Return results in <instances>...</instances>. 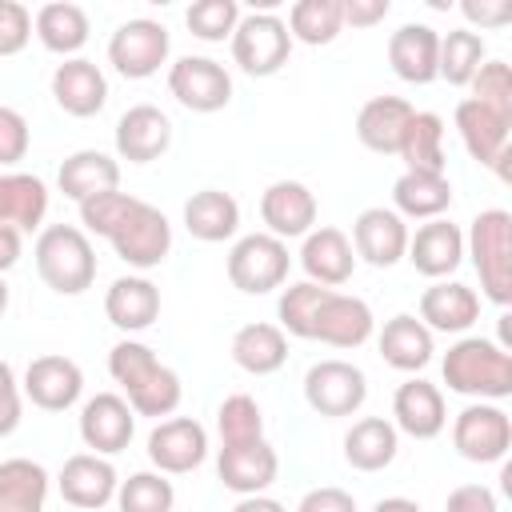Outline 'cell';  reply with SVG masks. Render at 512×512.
I'll use <instances>...</instances> for the list:
<instances>
[{
  "label": "cell",
  "mask_w": 512,
  "mask_h": 512,
  "mask_svg": "<svg viewBox=\"0 0 512 512\" xmlns=\"http://www.w3.org/2000/svg\"><path fill=\"white\" fill-rule=\"evenodd\" d=\"M396 156L408 164L404 172H436V176H444V120L436 112H412Z\"/></svg>",
  "instance_id": "74e56055"
},
{
  "label": "cell",
  "mask_w": 512,
  "mask_h": 512,
  "mask_svg": "<svg viewBox=\"0 0 512 512\" xmlns=\"http://www.w3.org/2000/svg\"><path fill=\"white\" fill-rule=\"evenodd\" d=\"M444 512H500V508H496L492 488H484V484H460V488L448 492Z\"/></svg>",
  "instance_id": "f5cc1de1"
},
{
  "label": "cell",
  "mask_w": 512,
  "mask_h": 512,
  "mask_svg": "<svg viewBox=\"0 0 512 512\" xmlns=\"http://www.w3.org/2000/svg\"><path fill=\"white\" fill-rule=\"evenodd\" d=\"M216 472H220V484L236 496H256L264 492L276 472H280V456L268 440H248V444H220V456H216Z\"/></svg>",
  "instance_id": "2e32d148"
},
{
  "label": "cell",
  "mask_w": 512,
  "mask_h": 512,
  "mask_svg": "<svg viewBox=\"0 0 512 512\" xmlns=\"http://www.w3.org/2000/svg\"><path fill=\"white\" fill-rule=\"evenodd\" d=\"M228 40H232V60L248 76H276L288 64V52H292L288 24L276 12H248V16H240V24L232 28Z\"/></svg>",
  "instance_id": "5b68a950"
},
{
  "label": "cell",
  "mask_w": 512,
  "mask_h": 512,
  "mask_svg": "<svg viewBox=\"0 0 512 512\" xmlns=\"http://www.w3.org/2000/svg\"><path fill=\"white\" fill-rule=\"evenodd\" d=\"M304 400L328 420L352 416L368 400V376L348 360H316L304 372Z\"/></svg>",
  "instance_id": "ba28073f"
},
{
  "label": "cell",
  "mask_w": 512,
  "mask_h": 512,
  "mask_svg": "<svg viewBox=\"0 0 512 512\" xmlns=\"http://www.w3.org/2000/svg\"><path fill=\"white\" fill-rule=\"evenodd\" d=\"M136 204H140V200H136V196H128V192H120V188L100 192V196H92V200H84V204H80V224H84V232L112 240V236H116V228L128 220V212H132Z\"/></svg>",
  "instance_id": "f6af8a7d"
},
{
  "label": "cell",
  "mask_w": 512,
  "mask_h": 512,
  "mask_svg": "<svg viewBox=\"0 0 512 512\" xmlns=\"http://www.w3.org/2000/svg\"><path fill=\"white\" fill-rule=\"evenodd\" d=\"M288 36L300 44H332L344 28V12L340 0H296L288 12Z\"/></svg>",
  "instance_id": "ab89813d"
},
{
  "label": "cell",
  "mask_w": 512,
  "mask_h": 512,
  "mask_svg": "<svg viewBox=\"0 0 512 512\" xmlns=\"http://www.w3.org/2000/svg\"><path fill=\"white\" fill-rule=\"evenodd\" d=\"M300 264H304L312 284L336 288V284H344L356 272V252H352V240L340 228H312L304 236Z\"/></svg>",
  "instance_id": "4316f807"
},
{
  "label": "cell",
  "mask_w": 512,
  "mask_h": 512,
  "mask_svg": "<svg viewBox=\"0 0 512 512\" xmlns=\"http://www.w3.org/2000/svg\"><path fill=\"white\" fill-rule=\"evenodd\" d=\"M372 328H376L372 308L360 296H344V292L328 288L316 308V320H312V340L332 344V348H360L372 336Z\"/></svg>",
  "instance_id": "e0dca14e"
},
{
  "label": "cell",
  "mask_w": 512,
  "mask_h": 512,
  "mask_svg": "<svg viewBox=\"0 0 512 512\" xmlns=\"http://www.w3.org/2000/svg\"><path fill=\"white\" fill-rule=\"evenodd\" d=\"M444 384L460 396L504 400L512 396V356L504 344L484 336H460L440 360Z\"/></svg>",
  "instance_id": "7a4b0ae2"
},
{
  "label": "cell",
  "mask_w": 512,
  "mask_h": 512,
  "mask_svg": "<svg viewBox=\"0 0 512 512\" xmlns=\"http://www.w3.org/2000/svg\"><path fill=\"white\" fill-rule=\"evenodd\" d=\"M108 372L112 380L128 392V404L136 416H172L184 388H180V376L156 360V352L140 340H120L112 352H108Z\"/></svg>",
  "instance_id": "6da1fadb"
},
{
  "label": "cell",
  "mask_w": 512,
  "mask_h": 512,
  "mask_svg": "<svg viewBox=\"0 0 512 512\" xmlns=\"http://www.w3.org/2000/svg\"><path fill=\"white\" fill-rule=\"evenodd\" d=\"M484 36L472 28H452L448 36H440V56H436V76H444L448 84L464 88L476 68L484 64Z\"/></svg>",
  "instance_id": "60d3db41"
},
{
  "label": "cell",
  "mask_w": 512,
  "mask_h": 512,
  "mask_svg": "<svg viewBox=\"0 0 512 512\" xmlns=\"http://www.w3.org/2000/svg\"><path fill=\"white\" fill-rule=\"evenodd\" d=\"M464 256H472L480 292L504 308L512 300V216L504 208H484L468 228Z\"/></svg>",
  "instance_id": "277c9868"
},
{
  "label": "cell",
  "mask_w": 512,
  "mask_h": 512,
  "mask_svg": "<svg viewBox=\"0 0 512 512\" xmlns=\"http://www.w3.org/2000/svg\"><path fill=\"white\" fill-rule=\"evenodd\" d=\"M168 28L160 20H148V16H136V20H124L112 40H108V64L128 76V80H148L160 72V64L168 60Z\"/></svg>",
  "instance_id": "52a82bcc"
},
{
  "label": "cell",
  "mask_w": 512,
  "mask_h": 512,
  "mask_svg": "<svg viewBox=\"0 0 512 512\" xmlns=\"http://www.w3.org/2000/svg\"><path fill=\"white\" fill-rule=\"evenodd\" d=\"M112 248H116V256H120L128 268L148 272V268L164 264V256L172 252V224H168V216H164L160 208H152V204L140 200V204L128 212V220L116 228Z\"/></svg>",
  "instance_id": "8fae6325"
},
{
  "label": "cell",
  "mask_w": 512,
  "mask_h": 512,
  "mask_svg": "<svg viewBox=\"0 0 512 512\" xmlns=\"http://www.w3.org/2000/svg\"><path fill=\"white\" fill-rule=\"evenodd\" d=\"M168 92L188 112H220L232 100V76L212 56H180L168 68Z\"/></svg>",
  "instance_id": "7c38bea8"
},
{
  "label": "cell",
  "mask_w": 512,
  "mask_h": 512,
  "mask_svg": "<svg viewBox=\"0 0 512 512\" xmlns=\"http://www.w3.org/2000/svg\"><path fill=\"white\" fill-rule=\"evenodd\" d=\"M408 264L428 276V280H444L460 268L464 260V232L448 220H428L416 228V236H408Z\"/></svg>",
  "instance_id": "7402d4cb"
},
{
  "label": "cell",
  "mask_w": 512,
  "mask_h": 512,
  "mask_svg": "<svg viewBox=\"0 0 512 512\" xmlns=\"http://www.w3.org/2000/svg\"><path fill=\"white\" fill-rule=\"evenodd\" d=\"M84 392V372L68 356H36L24 368V396L44 408V412H64L80 400Z\"/></svg>",
  "instance_id": "d6986e66"
},
{
  "label": "cell",
  "mask_w": 512,
  "mask_h": 512,
  "mask_svg": "<svg viewBox=\"0 0 512 512\" xmlns=\"http://www.w3.org/2000/svg\"><path fill=\"white\" fill-rule=\"evenodd\" d=\"M328 288L312 284V280H300V284H288L276 300V316H280V332L288 336H300V340H312V320H316V308L324 300Z\"/></svg>",
  "instance_id": "7bdbcfd3"
},
{
  "label": "cell",
  "mask_w": 512,
  "mask_h": 512,
  "mask_svg": "<svg viewBox=\"0 0 512 512\" xmlns=\"http://www.w3.org/2000/svg\"><path fill=\"white\" fill-rule=\"evenodd\" d=\"M392 212L412 216V220H440V212L452 204V184L448 176L436 172H404L392 184Z\"/></svg>",
  "instance_id": "d590c367"
},
{
  "label": "cell",
  "mask_w": 512,
  "mask_h": 512,
  "mask_svg": "<svg viewBox=\"0 0 512 512\" xmlns=\"http://www.w3.org/2000/svg\"><path fill=\"white\" fill-rule=\"evenodd\" d=\"M480 320V296L460 280H436L420 296V324L428 332H468Z\"/></svg>",
  "instance_id": "484cf974"
},
{
  "label": "cell",
  "mask_w": 512,
  "mask_h": 512,
  "mask_svg": "<svg viewBox=\"0 0 512 512\" xmlns=\"http://www.w3.org/2000/svg\"><path fill=\"white\" fill-rule=\"evenodd\" d=\"M16 260H20V232L0 224V272H8Z\"/></svg>",
  "instance_id": "9f6ffc18"
},
{
  "label": "cell",
  "mask_w": 512,
  "mask_h": 512,
  "mask_svg": "<svg viewBox=\"0 0 512 512\" xmlns=\"http://www.w3.org/2000/svg\"><path fill=\"white\" fill-rule=\"evenodd\" d=\"M216 428H220V444H248V440H264V412L252 396L232 392L220 412H216Z\"/></svg>",
  "instance_id": "ee69618b"
},
{
  "label": "cell",
  "mask_w": 512,
  "mask_h": 512,
  "mask_svg": "<svg viewBox=\"0 0 512 512\" xmlns=\"http://www.w3.org/2000/svg\"><path fill=\"white\" fill-rule=\"evenodd\" d=\"M372 512H424V508L416 500H408V496H384V500L372 504Z\"/></svg>",
  "instance_id": "680465c9"
},
{
  "label": "cell",
  "mask_w": 512,
  "mask_h": 512,
  "mask_svg": "<svg viewBox=\"0 0 512 512\" xmlns=\"http://www.w3.org/2000/svg\"><path fill=\"white\" fill-rule=\"evenodd\" d=\"M392 416H396V428L408 432L412 440H432L444 432L448 424V412H444V396L436 384L412 376L396 388L392 396Z\"/></svg>",
  "instance_id": "d4e9b609"
},
{
  "label": "cell",
  "mask_w": 512,
  "mask_h": 512,
  "mask_svg": "<svg viewBox=\"0 0 512 512\" xmlns=\"http://www.w3.org/2000/svg\"><path fill=\"white\" fill-rule=\"evenodd\" d=\"M440 56V32L432 24H400L388 36V64L404 84H432Z\"/></svg>",
  "instance_id": "603a6c76"
},
{
  "label": "cell",
  "mask_w": 512,
  "mask_h": 512,
  "mask_svg": "<svg viewBox=\"0 0 512 512\" xmlns=\"http://www.w3.org/2000/svg\"><path fill=\"white\" fill-rule=\"evenodd\" d=\"M4 308H8V284H4V276H0V316H4Z\"/></svg>",
  "instance_id": "91938a15"
},
{
  "label": "cell",
  "mask_w": 512,
  "mask_h": 512,
  "mask_svg": "<svg viewBox=\"0 0 512 512\" xmlns=\"http://www.w3.org/2000/svg\"><path fill=\"white\" fill-rule=\"evenodd\" d=\"M184 228L188 236L204 240V244H220L228 236H236L240 228V204L236 196L220 192V188H200L184 200Z\"/></svg>",
  "instance_id": "4dcf8cb0"
},
{
  "label": "cell",
  "mask_w": 512,
  "mask_h": 512,
  "mask_svg": "<svg viewBox=\"0 0 512 512\" xmlns=\"http://www.w3.org/2000/svg\"><path fill=\"white\" fill-rule=\"evenodd\" d=\"M296 512H356V500H352V492H344L336 484H324V488L304 492Z\"/></svg>",
  "instance_id": "816d5d0a"
},
{
  "label": "cell",
  "mask_w": 512,
  "mask_h": 512,
  "mask_svg": "<svg viewBox=\"0 0 512 512\" xmlns=\"http://www.w3.org/2000/svg\"><path fill=\"white\" fill-rule=\"evenodd\" d=\"M48 472L28 456L0 460V512H44Z\"/></svg>",
  "instance_id": "8d00e7d4"
},
{
  "label": "cell",
  "mask_w": 512,
  "mask_h": 512,
  "mask_svg": "<svg viewBox=\"0 0 512 512\" xmlns=\"http://www.w3.org/2000/svg\"><path fill=\"white\" fill-rule=\"evenodd\" d=\"M20 384L8 360H0V436H12L20 424Z\"/></svg>",
  "instance_id": "f907efd6"
},
{
  "label": "cell",
  "mask_w": 512,
  "mask_h": 512,
  "mask_svg": "<svg viewBox=\"0 0 512 512\" xmlns=\"http://www.w3.org/2000/svg\"><path fill=\"white\" fill-rule=\"evenodd\" d=\"M396 448H400L396 424L384 420V416H364V420H356L344 432V460L356 472H380V468H388L396 460Z\"/></svg>",
  "instance_id": "1f68e13d"
},
{
  "label": "cell",
  "mask_w": 512,
  "mask_h": 512,
  "mask_svg": "<svg viewBox=\"0 0 512 512\" xmlns=\"http://www.w3.org/2000/svg\"><path fill=\"white\" fill-rule=\"evenodd\" d=\"M176 488L164 480V472H132L116 484V508L120 512H172Z\"/></svg>",
  "instance_id": "b9f144b4"
},
{
  "label": "cell",
  "mask_w": 512,
  "mask_h": 512,
  "mask_svg": "<svg viewBox=\"0 0 512 512\" xmlns=\"http://www.w3.org/2000/svg\"><path fill=\"white\" fill-rule=\"evenodd\" d=\"M36 272L60 296H80L96 280V252L84 228L76 224H48L36 236Z\"/></svg>",
  "instance_id": "3957f363"
},
{
  "label": "cell",
  "mask_w": 512,
  "mask_h": 512,
  "mask_svg": "<svg viewBox=\"0 0 512 512\" xmlns=\"http://www.w3.org/2000/svg\"><path fill=\"white\" fill-rule=\"evenodd\" d=\"M52 96L68 116L84 120V116H96L108 104V80L92 60L72 56L64 64H56V72H52Z\"/></svg>",
  "instance_id": "cb8c5ba5"
},
{
  "label": "cell",
  "mask_w": 512,
  "mask_h": 512,
  "mask_svg": "<svg viewBox=\"0 0 512 512\" xmlns=\"http://www.w3.org/2000/svg\"><path fill=\"white\" fill-rule=\"evenodd\" d=\"M232 360L252 376H272L288 360V340L276 324H244L232 336Z\"/></svg>",
  "instance_id": "f35d334b"
},
{
  "label": "cell",
  "mask_w": 512,
  "mask_h": 512,
  "mask_svg": "<svg viewBox=\"0 0 512 512\" xmlns=\"http://www.w3.org/2000/svg\"><path fill=\"white\" fill-rule=\"evenodd\" d=\"M232 512H284V504L272 500V496H264V492H256V496H240L232 504Z\"/></svg>",
  "instance_id": "6f0895ef"
},
{
  "label": "cell",
  "mask_w": 512,
  "mask_h": 512,
  "mask_svg": "<svg viewBox=\"0 0 512 512\" xmlns=\"http://www.w3.org/2000/svg\"><path fill=\"white\" fill-rule=\"evenodd\" d=\"M32 28H36V36H40V44H44L48 52L68 56V60H72V52H80V48L88 44V12H84L80 4H72V0H52V4H44V8L36 12Z\"/></svg>",
  "instance_id": "e575fe53"
},
{
  "label": "cell",
  "mask_w": 512,
  "mask_h": 512,
  "mask_svg": "<svg viewBox=\"0 0 512 512\" xmlns=\"http://www.w3.org/2000/svg\"><path fill=\"white\" fill-rule=\"evenodd\" d=\"M288 268H292L288 244L268 232H248L228 252V280H232V288H240L248 296H264V292L280 288L288 280Z\"/></svg>",
  "instance_id": "8992f818"
},
{
  "label": "cell",
  "mask_w": 512,
  "mask_h": 512,
  "mask_svg": "<svg viewBox=\"0 0 512 512\" xmlns=\"http://www.w3.org/2000/svg\"><path fill=\"white\" fill-rule=\"evenodd\" d=\"M452 444L472 464H496L512 448V420H508L504 408H496L488 400L468 404L452 420Z\"/></svg>",
  "instance_id": "9c48e42d"
},
{
  "label": "cell",
  "mask_w": 512,
  "mask_h": 512,
  "mask_svg": "<svg viewBox=\"0 0 512 512\" xmlns=\"http://www.w3.org/2000/svg\"><path fill=\"white\" fill-rule=\"evenodd\" d=\"M208 456V432L200 420L192 416H172V420H160L152 432H148V460L168 472V476H180V472H192L200 468Z\"/></svg>",
  "instance_id": "4fadbf2b"
},
{
  "label": "cell",
  "mask_w": 512,
  "mask_h": 512,
  "mask_svg": "<svg viewBox=\"0 0 512 512\" xmlns=\"http://www.w3.org/2000/svg\"><path fill=\"white\" fill-rule=\"evenodd\" d=\"M432 352V332L420 324V316L400 312L380 328V356L400 372H420L432 360Z\"/></svg>",
  "instance_id": "836d02e7"
},
{
  "label": "cell",
  "mask_w": 512,
  "mask_h": 512,
  "mask_svg": "<svg viewBox=\"0 0 512 512\" xmlns=\"http://www.w3.org/2000/svg\"><path fill=\"white\" fill-rule=\"evenodd\" d=\"M260 220L268 224V236L276 240L308 236L316 224V196L300 180H276L260 196Z\"/></svg>",
  "instance_id": "ffe728a7"
},
{
  "label": "cell",
  "mask_w": 512,
  "mask_h": 512,
  "mask_svg": "<svg viewBox=\"0 0 512 512\" xmlns=\"http://www.w3.org/2000/svg\"><path fill=\"white\" fill-rule=\"evenodd\" d=\"M136 432V412L124 396L116 392H96L84 408H80V440L96 452V456H116L128 448Z\"/></svg>",
  "instance_id": "5bb4252c"
},
{
  "label": "cell",
  "mask_w": 512,
  "mask_h": 512,
  "mask_svg": "<svg viewBox=\"0 0 512 512\" xmlns=\"http://www.w3.org/2000/svg\"><path fill=\"white\" fill-rule=\"evenodd\" d=\"M460 12H464L472 24H480V28H492V24L512 20V4H508V0H496V4H484V0H464V4H460Z\"/></svg>",
  "instance_id": "11a10c76"
},
{
  "label": "cell",
  "mask_w": 512,
  "mask_h": 512,
  "mask_svg": "<svg viewBox=\"0 0 512 512\" xmlns=\"http://www.w3.org/2000/svg\"><path fill=\"white\" fill-rule=\"evenodd\" d=\"M508 128L512 116H500L484 104H476L472 96L456 104V132L468 148V156L484 168H492L500 180H508Z\"/></svg>",
  "instance_id": "30bf717a"
},
{
  "label": "cell",
  "mask_w": 512,
  "mask_h": 512,
  "mask_svg": "<svg viewBox=\"0 0 512 512\" xmlns=\"http://www.w3.org/2000/svg\"><path fill=\"white\" fill-rule=\"evenodd\" d=\"M184 24H188L192 36L216 44V40L232 36V28L240 24V8H236V0H196L184 12Z\"/></svg>",
  "instance_id": "bcb514c9"
},
{
  "label": "cell",
  "mask_w": 512,
  "mask_h": 512,
  "mask_svg": "<svg viewBox=\"0 0 512 512\" xmlns=\"http://www.w3.org/2000/svg\"><path fill=\"white\" fill-rule=\"evenodd\" d=\"M388 0H340V12H344V24L352 28H372L388 16Z\"/></svg>",
  "instance_id": "db71d44e"
},
{
  "label": "cell",
  "mask_w": 512,
  "mask_h": 512,
  "mask_svg": "<svg viewBox=\"0 0 512 512\" xmlns=\"http://www.w3.org/2000/svg\"><path fill=\"white\" fill-rule=\"evenodd\" d=\"M412 112H416V108H412L404 96H372V100L360 108V116H356V140H360L368 152L388 156V152L400 148V136H404Z\"/></svg>",
  "instance_id": "f1b7e54d"
},
{
  "label": "cell",
  "mask_w": 512,
  "mask_h": 512,
  "mask_svg": "<svg viewBox=\"0 0 512 512\" xmlns=\"http://www.w3.org/2000/svg\"><path fill=\"white\" fill-rule=\"evenodd\" d=\"M28 156V120L12 108L0 104V168H12Z\"/></svg>",
  "instance_id": "681fc988"
},
{
  "label": "cell",
  "mask_w": 512,
  "mask_h": 512,
  "mask_svg": "<svg viewBox=\"0 0 512 512\" xmlns=\"http://www.w3.org/2000/svg\"><path fill=\"white\" fill-rule=\"evenodd\" d=\"M172 144V120L156 104H132L116 120V152L128 164H148Z\"/></svg>",
  "instance_id": "44dd1931"
},
{
  "label": "cell",
  "mask_w": 512,
  "mask_h": 512,
  "mask_svg": "<svg viewBox=\"0 0 512 512\" xmlns=\"http://www.w3.org/2000/svg\"><path fill=\"white\" fill-rule=\"evenodd\" d=\"M48 212V184L28 172H0V224L16 232L40 228Z\"/></svg>",
  "instance_id": "d6a6232c"
},
{
  "label": "cell",
  "mask_w": 512,
  "mask_h": 512,
  "mask_svg": "<svg viewBox=\"0 0 512 512\" xmlns=\"http://www.w3.org/2000/svg\"><path fill=\"white\" fill-rule=\"evenodd\" d=\"M56 484H60L64 504H72V508H80V512H96V508H104L108 500H116L120 476H116V468H112L108 456L76 452V456L64 460Z\"/></svg>",
  "instance_id": "9a60e30c"
},
{
  "label": "cell",
  "mask_w": 512,
  "mask_h": 512,
  "mask_svg": "<svg viewBox=\"0 0 512 512\" xmlns=\"http://www.w3.org/2000/svg\"><path fill=\"white\" fill-rule=\"evenodd\" d=\"M352 252L372 268H392L408 252V224L392 208H364L352 224Z\"/></svg>",
  "instance_id": "ac0fdd59"
},
{
  "label": "cell",
  "mask_w": 512,
  "mask_h": 512,
  "mask_svg": "<svg viewBox=\"0 0 512 512\" xmlns=\"http://www.w3.org/2000/svg\"><path fill=\"white\" fill-rule=\"evenodd\" d=\"M32 40V12L20 0H0V56L24 52Z\"/></svg>",
  "instance_id": "c3c4849f"
},
{
  "label": "cell",
  "mask_w": 512,
  "mask_h": 512,
  "mask_svg": "<svg viewBox=\"0 0 512 512\" xmlns=\"http://www.w3.org/2000/svg\"><path fill=\"white\" fill-rule=\"evenodd\" d=\"M104 316L120 332H144L160 316V288L148 276H116L104 296Z\"/></svg>",
  "instance_id": "83f0119b"
},
{
  "label": "cell",
  "mask_w": 512,
  "mask_h": 512,
  "mask_svg": "<svg viewBox=\"0 0 512 512\" xmlns=\"http://www.w3.org/2000/svg\"><path fill=\"white\" fill-rule=\"evenodd\" d=\"M472 88V100L500 112V116H512V68L504 60H484L476 68V76L468 80Z\"/></svg>",
  "instance_id": "7dc6e473"
},
{
  "label": "cell",
  "mask_w": 512,
  "mask_h": 512,
  "mask_svg": "<svg viewBox=\"0 0 512 512\" xmlns=\"http://www.w3.org/2000/svg\"><path fill=\"white\" fill-rule=\"evenodd\" d=\"M56 184H60V192H64L68 200L84 204V200H92V196H100V192H112V188L120 184V164H116L108 152L80 148V152H72V156L60 164Z\"/></svg>",
  "instance_id": "f546056e"
}]
</instances>
